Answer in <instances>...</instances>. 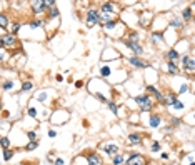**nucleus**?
I'll list each match as a JSON object with an SVG mask.
<instances>
[{"label": "nucleus", "instance_id": "obj_1", "mask_svg": "<svg viewBox=\"0 0 195 165\" xmlns=\"http://www.w3.org/2000/svg\"><path fill=\"white\" fill-rule=\"evenodd\" d=\"M135 102L140 105L142 112H150L152 107H154V102L148 95H138V97H135Z\"/></svg>", "mask_w": 195, "mask_h": 165}, {"label": "nucleus", "instance_id": "obj_2", "mask_svg": "<svg viewBox=\"0 0 195 165\" xmlns=\"http://www.w3.org/2000/svg\"><path fill=\"white\" fill-rule=\"evenodd\" d=\"M100 22V15H98V12L97 10H88L87 12V25L88 27H93L95 23H98Z\"/></svg>", "mask_w": 195, "mask_h": 165}, {"label": "nucleus", "instance_id": "obj_3", "mask_svg": "<svg viewBox=\"0 0 195 165\" xmlns=\"http://www.w3.org/2000/svg\"><path fill=\"white\" fill-rule=\"evenodd\" d=\"M127 165H145V157L140 154H132L128 157Z\"/></svg>", "mask_w": 195, "mask_h": 165}, {"label": "nucleus", "instance_id": "obj_4", "mask_svg": "<svg viewBox=\"0 0 195 165\" xmlns=\"http://www.w3.org/2000/svg\"><path fill=\"white\" fill-rule=\"evenodd\" d=\"M2 43H3V47H13V45H15V43H17V37H15V35H13V33H5V35H3V37H2Z\"/></svg>", "mask_w": 195, "mask_h": 165}, {"label": "nucleus", "instance_id": "obj_5", "mask_svg": "<svg viewBox=\"0 0 195 165\" xmlns=\"http://www.w3.org/2000/svg\"><path fill=\"white\" fill-rule=\"evenodd\" d=\"M102 148H104V152L110 157H114V155L118 154V147L115 145V144H102Z\"/></svg>", "mask_w": 195, "mask_h": 165}, {"label": "nucleus", "instance_id": "obj_6", "mask_svg": "<svg viewBox=\"0 0 195 165\" xmlns=\"http://www.w3.org/2000/svg\"><path fill=\"white\" fill-rule=\"evenodd\" d=\"M182 65H184V68H185V70H188L190 73H194V65H195V62H194V58H192V57H184V58H182Z\"/></svg>", "mask_w": 195, "mask_h": 165}, {"label": "nucleus", "instance_id": "obj_7", "mask_svg": "<svg viewBox=\"0 0 195 165\" xmlns=\"http://www.w3.org/2000/svg\"><path fill=\"white\" fill-rule=\"evenodd\" d=\"M130 63H132L134 67H138V68L148 67V63H147V62H144V60H140L138 57H130Z\"/></svg>", "mask_w": 195, "mask_h": 165}, {"label": "nucleus", "instance_id": "obj_8", "mask_svg": "<svg viewBox=\"0 0 195 165\" xmlns=\"http://www.w3.org/2000/svg\"><path fill=\"white\" fill-rule=\"evenodd\" d=\"M32 10L33 13H43L47 9L43 7V2H32Z\"/></svg>", "mask_w": 195, "mask_h": 165}, {"label": "nucleus", "instance_id": "obj_9", "mask_svg": "<svg viewBox=\"0 0 195 165\" xmlns=\"http://www.w3.org/2000/svg\"><path fill=\"white\" fill-rule=\"evenodd\" d=\"M128 49L134 50L137 55H142V53H144V49L140 47V43H138V42H128Z\"/></svg>", "mask_w": 195, "mask_h": 165}, {"label": "nucleus", "instance_id": "obj_10", "mask_svg": "<svg viewBox=\"0 0 195 165\" xmlns=\"http://www.w3.org/2000/svg\"><path fill=\"white\" fill-rule=\"evenodd\" d=\"M128 142L132 145H140L142 144V137H140V134H130L128 135Z\"/></svg>", "mask_w": 195, "mask_h": 165}, {"label": "nucleus", "instance_id": "obj_11", "mask_svg": "<svg viewBox=\"0 0 195 165\" xmlns=\"http://www.w3.org/2000/svg\"><path fill=\"white\" fill-rule=\"evenodd\" d=\"M87 162H88V165H98L100 164V157H98L97 154H88Z\"/></svg>", "mask_w": 195, "mask_h": 165}, {"label": "nucleus", "instance_id": "obj_12", "mask_svg": "<svg viewBox=\"0 0 195 165\" xmlns=\"http://www.w3.org/2000/svg\"><path fill=\"white\" fill-rule=\"evenodd\" d=\"M167 58H168V62H174V63H175L177 60H178V53H177V50H168V52H167Z\"/></svg>", "mask_w": 195, "mask_h": 165}, {"label": "nucleus", "instance_id": "obj_13", "mask_svg": "<svg viewBox=\"0 0 195 165\" xmlns=\"http://www.w3.org/2000/svg\"><path fill=\"white\" fill-rule=\"evenodd\" d=\"M102 12H104V13H108V12H117V9L114 7V3H110V2H105V3L102 5Z\"/></svg>", "mask_w": 195, "mask_h": 165}, {"label": "nucleus", "instance_id": "obj_14", "mask_svg": "<svg viewBox=\"0 0 195 165\" xmlns=\"http://www.w3.org/2000/svg\"><path fill=\"white\" fill-rule=\"evenodd\" d=\"M177 100V97H175V94H168V95H165L164 97V102L162 104H167V105H174V102Z\"/></svg>", "mask_w": 195, "mask_h": 165}, {"label": "nucleus", "instance_id": "obj_15", "mask_svg": "<svg viewBox=\"0 0 195 165\" xmlns=\"http://www.w3.org/2000/svg\"><path fill=\"white\" fill-rule=\"evenodd\" d=\"M167 68H168V72L172 75H178V67H177L174 62H167Z\"/></svg>", "mask_w": 195, "mask_h": 165}, {"label": "nucleus", "instance_id": "obj_16", "mask_svg": "<svg viewBox=\"0 0 195 165\" xmlns=\"http://www.w3.org/2000/svg\"><path fill=\"white\" fill-rule=\"evenodd\" d=\"M158 125H160V117H158V115H152V117H150V127L157 128Z\"/></svg>", "mask_w": 195, "mask_h": 165}, {"label": "nucleus", "instance_id": "obj_17", "mask_svg": "<svg viewBox=\"0 0 195 165\" xmlns=\"http://www.w3.org/2000/svg\"><path fill=\"white\" fill-rule=\"evenodd\" d=\"M122 164H124V157L120 155V154L112 157V165H122Z\"/></svg>", "mask_w": 195, "mask_h": 165}, {"label": "nucleus", "instance_id": "obj_18", "mask_svg": "<svg viewBox=\"0 0 195 165\" xmlns=\"http://www.w3.org/2000/svg\"><path fill=\"white\" fill-rule=\"evenodd\" d=\"M182 17H184V22H185V20H190L192 19V9H190V7H188V9H184Z\"/></svg>", "mask_w": 195, "mask_h": 165}, {"label": "nucleus", "instance_id": "obj_19", "mask_svg": "<svg viewBox=\"0 0 195 165\" xmlns=\"http://www.w3.org/2000/svg\"><path fill=\"white\" fill-rule=\"evenodd\" d=\"M0 27L2 29H7L9 27V19L5 15H2V13H0Z\"/></svg>", "mask_w": 195, "mask_h": 165}, {"label": "nucleus", "instance_id": "obj_20", "mask_svg": "<svg viewBox=\"0 0 195 165\" xmlns=\"http://www.w3.org/2000/svg\"><path fill=\"white\" fill-rule=\"evenodd\" d=\"M12 157H13V150H10V148L3 150V160H5V162H9Z\"/></svg>", "mask_w": 195, "mask_h": 165}, {"label": "nucleus", "instance_id": "obj_21", "mask_svg": "<svg viewBox=\"0 0 195 165\" xmlns=\"http://www.w3.org/2000/svg\"><path fill=\"white\" fill-rule=\"evenodd\" d=\"M0 145L7 150V148H10V140L7 138V137H2V138H0Z\"/></svg>", "mask_w": 195, "mask_h": 165}, {"label": "nucleus", "instance_id": "obj_22", "mask_svg": "<svg viewBox=\"0 0 195 165\" xmlns=\"http://www.w3.org/2000/svg\"><path fill=\"white\" fill-rule=\"evenodd\" d=\"M115 27H117V20H110V22H107V23H104V29H107V30L115 29Z\"/></svg>", "mask_w": 195, "mask_h": 165}, {"label": "nucleus", "instance_id": "obj_23", "mask_svg": "<svg viewBox=\"0 0 195 165\" xmlns=\"http://www.w3.org/2000/svg\"><path fill=\"white\" fill-rule=\"evenodd\" d=\"M37 147H39V140H30L29 145L25 147V148H27V150H33V148H37Z\"/></svg>", "mask_w": 195, "mask_h": 165}, {"label": "nucleus", "instance_id": "obj_24", "mask_svg": "<svg viewBox=\"0 0 195 165\" xmlns=\"http://www.w3.org/2000/svg\"><path fill=\"white\" fill-rule=\"evenodd\" d=\"M107 104H108V108H110V110H112V112H114V114L117 115V114H118V107H117V104H115V102H107Z\"/></svg>", "mask_w": 195, "mask_h": 165}, {"label": "nucleus", "instance_id": "obj_25", "mask_svg": "<svg viewBox=\"0 0 195 165\" xmlns=\"http://www.w3.org/2000/svg\"><path fill=\"white\" fill-rule=\"evenodd\" d=\"M32 82H23V85H22V92H29V90H32Z\"/></svg>", "mask_w": 195, "mask_h": 165}, {"label": "nucleus", "instance_id": "obj_26", "mask_svg": "<svg viewBox=\"0 0 195 165\" xmlns=\"http://www.w3.org/2000/svg\"><path fill=\"white\" fill-rule=\"evenodd\" d=\"M49 10H50V17H52V19L59 17V9H57V7H52V9H49Z\"/></svg>", "mask_w": 195, "mask_h": 165}, {"label": "nucleus", "instance_id": "obj_27", "mask_svg": "<svg viewBox=\"0 0 195 165\" xmlns=\"http://www.w3.org/2000/svg\"><path fill=\"white\" fill-rule=\"evenodd\" d=\"M42 25H43L42 20H32V22H30V27H33V29H35V27H42Z\"/></svg>", "mask_w": 195, "mask_h": 165}, {"label": "nucleus", "instance_id": "obj_28", "mask_svg": "<svg viewBox=\"0 0 195 165\" xmlns=\"http://www.w3.org/2000/svg\"><path fill=\"white\" fill-rule=\"evenodd\" d=\"M100 73H102V77H108V75H110V68H108V67H102Z\"/></svg>", "mask_w": 195, "mask_h": 165}, {"label": "nucleus", "instance_id": "obj_29", "mask_svg": "<svg viewBox=\"0 0 195 165\" xmlns=\"http://www.w3.org/2000/svg\"><path fill=\"white\" fill-rule=\"evenodd\" d=\"M162 39H164L162 33H152V40H154V42H160Z\"/></svg>", "mask_w": 195, "mask_h": 165}, {"label": "nucleus", "instance_id": "obj_30", "mask_svg": "<svg viewBox=\"0 0 195 165\" xmlns=\"http://www.w3.org/2000/svg\"><path fill=\"white\" fill-rule=\"evenodd\" d=\"M170 25H172V27H182V25H184V22H182V20H172V22H170Z\"/></svg>", "mask_w": 195, "mask_h": 165}, {"label": "nucleus", "instance_id": "obj_31", "mask_svg": "<svg viewBox=\"0 0 195 165\" xmlns=\"http://www.w3.org/2000/svg\"><path fill=\"white\" fill-rule=\"evenodd\" d=\"M150 150H152V152H158V150H160V144H158V142H154L152 147H150Z\"/></svg>", "mask_w": 195, "mask_h": 165}, {"label": "nucleus", "instance_id": "obj_32", "mask_svg": "<svg viewBox=\"0 0 195 165\" xmlns=\"http://www.w3.org/2000/svg\"><path fill=\"white\" fill-rule=\"evenodd\" d=\"M138 40V35H137V32H132L130 33V42H137Z\"/></svg>", "mask_w": 195, "mask_h": 165}, {"label": "nucleus", "instance_id": "obj_33", "mask_svg": "<svg viewBox=\"0 0 195 165\" xmlns=\"http://www.w3.org/2000/svg\"><path fill=\"white\" fill-rule=\"evenodd\" d=\"M12 87H13L12 82H5V84H3V88H5V90H12Z\"/></svg>", "mask_w": 195, "mask_h": 165}, {"label": "nucleus", "instance_id": "obj_34", "mask_svg": "<svg viewBox=\"0 0 195 165\" xmlns=\"http://www.w3.org/2000/svg\"><path fill=\"white\" fill-rule=\"evenodd\" d=\"M174 107L180 110V108H184V104H182V102H178V100H175V102H174Z\"/></svg>", "mask_w": 195, "mask_h": 165}, {"label": "nucleus", "instance_id": "obj_35", "mask_svg": "<svg viewBox=\"0 0 195 165\" xmlns=\"http://www.w3.org/2000/svg\"><path fill=\"white\" fill-rule=\"evenodd\" d=\"M29 115L35 118V117H37V110H35V108H29Z\"/></svg>", "mask_w": 195, "mask_h": 165}, {"label": "nucleus", "instance_id": "obj_36", "mask_svg": "<svg viewBox=\"0 0 195 165\" xmlns=\"http://www.w3.org/2000/svg\"><path fill=\"white\" fill-rule=\"evenodd\" d=\"M147 90H148V92H152V94H155V92H157V88L154 87V85H148V87H147Z\"/></svg>", "mask_w": 195, "mask_h": 165}, {"label": "nucleus", "instance_id": "obj_37", "mask_svg": "<svg viewBox=\"0 0 195 165\" xmlns=\"http://www.w3.org/2000/svg\"><path fill=\"white\" fill-rule=\"evenodd\" d=\"M187 90H188V85H185V84H184V85L180 87V94H184V92H187Z\"/></svg>", "mask_w": 195, "mask_h": 165}, {"label": "nucleus", "instance_id": "obj_38", "mask_svg": "<svg viewBox=\"0 0 195 165\" xmlns=\"http://www.w3.org/2000/svg\"><path fill=\"white\" fill-rule=\"evenodd\" d=\"M29 138L30 140H35V132H29Z\"/></svg>", "mask_w": 195, "mask_h": 165}, {"label": "nucleus", "instance_id": "obj_39", "mask_svg": "<svg viewBox=\"0 0 195 165\" xmlns=\"http://www.w3.org/2000/svg\"><path fill=\"white\" fill-rule=\"evenodd\" d=\"M57 135V132L55 130H49V137H55Z\"/></svg>", "mask_w": 195, "mask_h": 165}, {"label": "nucleus", "instance_id": "obj_40", "mask_svg": "<svg viewBox=\"0 0 195 165\" xmlns=\"http://www.w3.org/2000/svg\"><path fill=\"white\" fill-rule=\"evenodd\" d=\"M55 165H63V160H62V158H57V160H55Z\"/></svg>", "mask_w": 195, "mask_h": 165}, {"label": "nucleus", "instance_id": "obj_41", "mask_svg": "<svg viewBox=\"0 0 195 165\" xmlns=\"http://www.w3.org/2000/svg\"><path fill=\"white\" fill-rule=\"evenodd\" d=\"M45 98H47V95H45V94H42V95H40V102H43Z\"/></svg>", "mask_w": 195, "mask_h": 165}, {"label": "nucleus", "instance_id": "obj_42", "mask_svg": "<svg viewBox=\"0 0 195 165\" xmlns=\"http://www.w3.org/2000/svg\"><path fill=\"white\" fill-rule=\"evenodd\" d=\"M162 158H164V160H168V154H162Z\"/></svg>", "mask_w": 195, "mask_h": 165}, {"label": "nucleus", "instance_id": "obj_43", "mask_svg": "<svg viewBox=\"0 0 195 165\" xmlns=\"http://www.w3.org/2000/svg\"><path fill=\"white\" fill-rule=\"evenodd\" d=\"M0 49H3V43H2V40H0Z\"/></svg>", "mask_w": 195, "mask_h": 165}, {"label": "nucleus", "instance_id": "obj_44", "mask_svg": "<svg viewBox=\"0 0 195 165\" xmlns=\"http://www.w3.org/2000/svg\"><path fill=\"white\" fill-rule=\"evenodd\" d=\"M2 107H3V105H2V100H0V110H2Z\"/></svg>", "mask_w": 195, "mask_h": 165}, {"label": "nucleus", "instance_id": "obj_45", "mask_svg": "<svg viewBox=\"0 0 195 165\" xmlns=\"http://www.w3.org/2000/svg\"><path fill=\"white\" fill-rule=\"evenodd\" d=\"M125 165H127V164H125Z\"/></svg>", "mask_w": 195, "mask_h": 165}]
</instances>
